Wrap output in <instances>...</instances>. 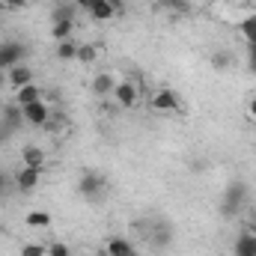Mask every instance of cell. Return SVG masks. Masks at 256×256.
Returning a JSON list of instances; mask_svg holds the SVG:
<instances>
[{"instance_id": "1", "label": "cell", "mask_w": 256, "mask_h": 256, "mask_svg": "<svg viewBox=\"0 0 256 256\" xmlns=\"http://www.w3.org/2000/svg\"><path fill=\"white\" fill-rule=\"evenodd\" d=\"M248 196H250V188H248V182H242V179H232V182L224 188L220 214H224V218H238V212L244 208Z\"/></svg>"}, {"instance_id": "2", "label": "cell", "mask_w": 256, "mask_h": 256, "mask_svg": "<svg viewBox=\"0 0 256 256\" xmlns=\"http://www.w3.org/2000/svg\"><path fill=\"white\" fill-rule=\"evenodd\" d=\"M78 191H80L84 200H90V202H102L104 194H108V179L102 173H84L80 182H78Z\"/></svg>"}, {"instance_id": "3", "label": "cell", "mask_w": 256, "mask_h": 256, "mask_svg": "<svg viewBox=\"0 0 256 256\" xmlns=\"http://www.w3.org/2000/svg\"><path fill=\"white\" fill-rule=\"evenodd\" d=\"M149 108H152L155 114H176V110H182V98H179V92H173L170 86H161V90H155V92L149 96Z\"/></svg>"}, {"instance_id": "4", "label": "cell", "mask_w": 256, "mask_h": 256, "mask_svg": "<svg viewBox=\"0 0 256 256\" xmlns=\"http://www.w3.org/2000/svg\"><path fill=\"white\" fill-rule=\"evenodd\" d=\"M24 57H27V45L24 42H18V39L0 42V72H9L12 66L24 63Z\"/></svg>"}, {"instance_id": "5", "label": "cell", "mask_w": 256, "mask_h": 256, "mask_svg": "<svg viewBox=\"0 0 256 256\" xmlns=\"http://www.w3.org/2000/svg\"><path fill=\"white\" fill-rule=\"evenodd\" d=\"M137 98H140L137 80H131V78H122V80L116 84V90H114V102H116V108H122V110H131V108H137Z\"/></svg>"}, {"instance_id": "6", "label": "cell", "mask_w": 256, "mask_h": 256, "mask_svg": "<svg viewBox=\"0 0 256 256\" xmlns=\"http://www.w3.org/2000/svg\"><path fill=\"white\" fill-rule=\"evenodd\" d=\"M146 244L152 250H167L173 244V226L167 220H155L152 230H149V236H146Z\"/></svg>"}, {"instance_id": "7", "label": "cell", "mask_w": 256, "mask_h": 256, "mask_svg": "<svg viewBox=\"0 0 256 256\" xmlns=\"http://www.w3.org/2000/svg\"><path fill=\"white\" fill-rule=\"evenodd\" d=\"M24 122L33 128H45L51 122V108L45 104V98H39L33 104H24Z\"/></svg>"}, {"instance_id": "8", "label": "cell", "mask_w": 256, "mask_h": 256, "mask_svg": "<svg viewBox=\"0 0 256 256\" xmlns=\"http://www.w3.org/2000/svg\"><path fill=\"white\" fill-rule=\"evenodd\" d=\"M12 179H15V191L33 194L39 188V182H42V167H21Z\"/></svg>"}, {"instance_id": "9", "label": "cell", "mask_w": 256, "mask_h": 256, "mask_svg": "<svg viewBox=\"0 0 256 256\" xmlns=\"http://www.w3.org/2000/svg\"><path fill=\"white\" fill-rule=\"evenodd\" d=\"M0 126L6 128L9 134H15V131H21V128L27 126L24 122V108L21 104H3V110H0Z\"/></svg>"}, {"instance_id": "10", "label": "cell", "mask_w": 256, "mask_h": 256, "mask_svg": "<svg viewBox=\"0 0 256 256\" xmlns=\"http://www.w3.org/2000/svg\"><path fill=\"white\" fill-rule=\"evenodd\" d=\"M232 254H236V256H256V230L250 226V224H248V226L236 236Z\"/></svg>"}, {"instance_id": "11", "label": "cell", "mask_w": 256, "mask_h": 256, "mask_svg": "<svg viewBox=\"0 0 256 256\" xmlns=\"http://www.w3.org/2000/svg\"><path fill=\"white\" fill-rule=\"evenodd\" d=\"M6 80H9L12 90H21V86H27V84L36 80V72H33L27 63H18V66H12V68L6 72Z\"/></svg>"}, {"instance_id": "12", "label": "cell", "mask_w": 256, "mask_h": 256, "mask_svg": "<svg viewBox=\"0 0 256 256\" xmlns=\"http://www.w3.org/2000/svg\"><path fill=\"white\" fill-rule=\"evenodd\" d=\"M116 84H120V80H116L110 72H98V74L92 78V92H96L98 98H108V96H114Z\"/></svg>"}, {"instance_id": "13", "label": "cell", "mask_w": 256, "mask_h": 256, "mask_svg": "<svg viewBox=\"0 0 256 256\" xmlns=\"http://www.w3.org/2000/svg\"><path fill=\"white\" fill-rule=\"evenodd\" d=\"M39 98H42V90L36 86V80L27 84V86H21V90H12V102L21 104V108H24V104H33V102H39Z\"/></svg>"}, {"instance_id": "14", "label": "cell", "mask_w": 256, "mask_h": 256, "mask_svg": "<svg viewBox=\"0 0 256 256\" xmlns=\"http://www.w3.org/2000/svg\"><path fill=\"white\" fill-rule=\"evenodd\" d=\"M104 256H128L134 254V248H131V242L128 238H122V236H114V238H108L104 242V250H102Z\"/></svg>"}, {"instance_id": "15", "label": "cell", "mask_w": 256, "mask_h": 256, "mask_svg": "<svg viewBox=\"0 0 256 256\" xmlns=\"http://www.w3.org/2000/svg\"><path fill=\"white\" fill-rule=\"evenodd\" d=\"M72 30H74V15H68V18H54V24H51V36H54V42H66V39H72Z\"/></svg>"}, {"instance_id": "16", "label": "cell", "mask_w": 256, "mask_h": 256, "mask_svg": "<svg viewBox=\"0 0 256 256\" xmlns=\"http://www.w3.org/2000/svg\"><path fill=\"white\" fill-rule=\"evenodd\" d=\"M86 12H90L96 21H110V18H116L110 0H90V9H86Z\"/></svg>"}, {"instance_id": "17", "label": "cell", "mask_w": 256, "mask_h": 256, "mask_svg": "<svg viewBox=\"0 0 256 256\" xmlns=\"http://www.w3.org/2000/svg\"><path fill=\"white\" fill-rule=\"evenodd\" d=\"M21 161H24V167H42L45 164V152L39 146H24L21 149Z\"/></svg>"}, {"instance_id": "18", "label": "cell", "mask_w": 256, "mask_h": 256, "mask_svg": "<svg viewBox=\"0 0 256 256\" xmlns=\"http://www.w3.org/2000/svg\"><path fill=\"white\" fill-rule=\"evenodd\" d=\"M24 224H27V226H33V230H48V226L54 224V218H51L48 212H27Z\"/></svg>"}, {"instance_id": "19", "label": "cell", "mask_w": 256, "mask_h": 256, "mask_svg": "<svg viewBox=\"0 0 256 256\" xmlns=\"http://www.w3.org/2000/svg\"><path fill=\"white\" fill-rule=\"evenodd\" d=\"M57 60H60V63H72V60H78V42H74V39L57 42Z\"/></svg>"}, {"instance_id": "20", "label": "cell", "mask_w": 256, "mask_h": 256, "mask_svg": "<svg viewBox=\"0 0 256 256\" xmlns=\"http://www.w3.org/2000/svg\"><path fill=\"white\" fill-rule=\"evenodd\" d=\"M78 60H80L84 66L96 63V60H98V48H96V45H86V42L78 45Z\"/></svg>"}, {"instance_id": "21", "label": "cell", "mask_w": 256, "mask_h": 256, "mask_svg": "<svg viewBox=\"0 0 256 256\" xmlns=\"http://www.w3.org/2000/svg\"><path fill=\"white\" fill-rule=\"evenodd\" d=\"M242 36H244L250 45H256V12H254V15H248V18L242 21Z\"/></svg>"}, {"instance_id": "22", "label": "cell", "mask_w": 256, "mask_h": 256, "mask_svg": "<svg viewBox=\"0 0 256 256\" xmlns=\"http://www.w3.org/2000/svg\"><path fill=\"white\" fill-rule=\"evenodd\" d=\"M212 66H214V68H230V66H232V54H230V51L212 54Z\"/></svg>"}, {"instance_id": "23", "label": "cell", "mask_w": 256, "mask_h": 256, "mask_svg": "<svg viewBox=\"0 0 256 256\" xmlns=\"http://www.w3.org/2000/svg\"><path fill=\"white\" fill-rule=\"evenodd\" d=\"M12 188H15V179H12L9 173L0 170V200H6V196L12 194Z\"/></svg>"}, {"instance_id": "24", "label": "cell", "mask_w": 256, "mask_h": 256, "mask_svg": "<svg viewBox=\"0 0 256 256\" xmlns=\"http://www.w3.org/2000/svg\"><path fill=\"white\" fill-rule=\"evenodd\" d=\"M164 9H173V12H191V3L188 0H158Z\"/></svg>"}, {"instance_id": "25", "label": "cell", "mask_w": 256, "mask_h": 256, "mask_svg": "<svg viewBox=\"0 0 256 256\" xmlns=\"http://www.w3.org/2000/svg\"><path fill=\"white\" fill-rule=\"evenodd\" d=\"M21 256H48V248H45V244L30 242V244H24V248H21Z\"/></svg>"}, {"instance_id": "26", "label": "cell", "mask_w": 256, "mask_h": 256, "mask_svg": "<svg viewBox=\"0 0 256 256\" xmlns=\"http://www.w3.org/2000/svg\"><path fill=\"white\" fill-rule=\"evenodd\" d=\"M48 256H72V250H68V244H63V242H54L48 248Z\"/></svg>"}, {"instance_id": "27", "label": "cell", "mask_w": 256, "mask_h": 256, "mask_svg": "<svg viewBox=\"0 0 256 256\" xmlns=\"http://www.w3.org/2000/svg\"><path fill=\"white\" fill-rule=\"evenodd\" d=\"M3 3V9H21V6H27V0H0Z\"/></svg>"}, {"instance_id": "28", "label": "cell", "mask_w": 256, "mask_h": 256, "mask_svg": "<svg viewBox=\"0 0 256 256\" xmlns=\"http://www.w3.org/2000/svg\"><path fill=\"white\" fill-rule=\"evenodd\" d=\"M248 116H250V120L256 122V96L250 98V102H248Z\"/></svg>"}, {"instance_id": "29", "label": "cell", "mask_w": 256, "mask_h": 256, "mask_svg": "<svg viewBox=\"0 0 256 256\" xmlns=\"http://www.w3.org/2000/svg\"><path fill=\"white\" fill-rule=\"evenodd\" d=\"M74 6L78 9H90V0H74Z\"/></svg>"}, {"instance_id": "30", "label": "cell", "mask_w": 256, "mask_h": 256, "mask_svg": "<svg viewBox=\"0 0 256 256\" xmlns=\"http://www.w3.org/2000/svg\"><path fill=\"white\" fill-rule=\"evenodd\" d=\"M3 86H9V80H6V72H0V90Z\"/></svg>"}, {"instance_id": "31", "label": "cell", "mask_w": 256, "mask_h": 256, "mask_svg": "<svg viewBox=\"0 0 256 256\" xmlns=\"http://www.w3.org/2000/svg\"><path fill=\"white\" fill-rule=\"evenodd\" d=\"M0 12H3V3H0Z\"/></svg>"}, {"instance_id": "32", "label": "cell", "mask_w": 256, "mask_h": 256, "mask_svg": "<svg viewBox=\"0 0 256 256\" xmlns=\"http://www.w3.org/2000/svg\"><path fill=\"white\" fill-rule=\"evenodd\" d=\"M250 226H254V230H256V224H250Z\"/></svg>"}, {"instance_id": "33", "label": "cell", "mask_w": 256, "mask_h": 256, "mask_svg": "<svg viewBox=\"0 0 256 256\" xmlns=\"http://www.w3.org/2000/svg\"><path fill=\"white\" fill-rule=\"evenodd\" d=\"M128 256H137V254H128Z\"/></svg>"}, {"instance_id": "34", "label": "cell", "mask_w": 256, "mask_h": 256, "mask_svg": "<svg viewBox=\"0 0 256 256\" xmlns=\"http://www.w3.org/2000/svg\"><path fill=\"white\" fill-rule=\"evenodd\" d=\"M80 256H86V254H80Z\"/></svg>"}]
</instances>
